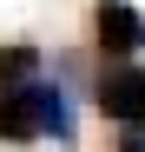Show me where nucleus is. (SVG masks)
<instances>
[{"label":"nucleus","mask_w":145,"mask_h":152,"mask_svg":"<svg viewBox=\"0 0 145 152\" xmlns=\"http://www.w3.org/2000/svg\"><path fill=\"white\" fill-rule=\"evenodd\" d=\"M92 99H99V113H106V119L138 126V132H145V66H112V73H99Z\"/></svg>","instance_id":"1"},{"label":"nucleus","mask_w":145,"mask_h":152,"mask_svg":"<svg viewBox=\"0 0 145 152\" xmlns=\"http://www.w3.org/2000/svg\"><path fill=\"white\" fill-rule=\"evenodd\" d=\"M92 33L106 53H145V13L132 0H99L92 7Z\"/></svg>","instance_id":"2"},{"label":"nucleus","mask_w":145,"mask_h":152,"mask_svg":"<svg viewBox=\"0 0 145 152\" xmlns=\"http://www.w3.org/2000/svg\"><path fill=\"white\" fill-rule=\"evenodd\" d=\"M46 60H40V46H0V99H13L27 80H40Z\"/></svg>","instance_id":"3"},{"label":"nucleus","mask_w":145,"mask_h":152,"mask_svg":"<svg viewBox=\"0 0 145 152\" xmlns=\"http://www.w3.org/2000/svg\"><path fill=\"white\" fill-rule=\"evenodd\" d=\"M119 152H145V132H138V126H125V139H119Z\"/></svg>","instance_id":"4"}]
</instances>
